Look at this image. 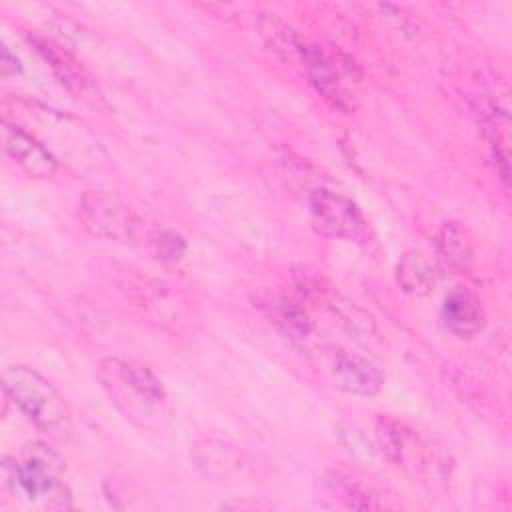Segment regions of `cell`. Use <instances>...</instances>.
I'll list each match as a JSON object with an SVG mask.
<instances>
[{
    "mask_svg": "<svg viewBox=\"0 0 512 512\" xmlns=\"http://www.w3.org/2000/svg\"><path fill=\"white\" fill-rule=\"evenodd\" d=\"M192 460L198 470L214 480H224L234 476L242 466V454L220 440L204 438L194 444Z\"/></svg>",
    "mask_w": 512,
    "mask_h": 512,
    "instance_id": "7c38bea8",
    "label": "cell"
},
{
    "mask_svg": "<svg viewBox=\"0 0 512 512\" xmlns=\"http://www.w3.org/2000/svg\"><path fill=\"white\" fill-rule=\"evenodd\" d=\"M20 494L40 498L48 508L66 510L72 506L70 492L62 484L64 458L46 442H30L20 454Z\"/></svg>",
    "mask_w": 512,
    "mask_h": 512,
    "instance_id": "277c9868",
    "label": "cell"
},
{
    "mask_svg": "<svg viewBox=\"0 0 512 512\" xmlns=\"http://www.w3.org/2000/svg\"><path fill=\"white\" fill-rule=\"evenodd\" d=\"M308 212L312 226L328 238L358 244L370 242L368 222L364 220L362 212L350 198L338 192H332L328 188H316L308 196Z\"/></svg>",
    "mask_w": 512,
    "mask_h": 512,
    "instance_id": "5b68a950",
    "label": "cell"
},
{
    "mask_svg": "<svg viewBox=\"0 0 512 512\" xmlns=\"http://www.w3.org/2000/svg\"><path fill=\"white\" fill-rule=\"evenodd\" d=\"M330 308L340 318V322L346 324V328L350 332H354L358 338L368 340L376 334V326H374L372 318L368 314H364L358 306H354V302H350L342 296H332Z\"/></svg>",
    "mask_w": 512,
    "mask_h": 512,
    "instance_id": "2e32d148",
    "label": "cell"
},
{
    "mask_svg": "<svg viewBox=\"0 0 512 512\" xmlns=\"http://www.w3.org/2000/svg\"><path fill=\"white\" fill-rule=\"evenodd\" d=\"M2 388L42 434L52 440H68L72 436L74 422L70 406L42 374L22 364L6 366Z\"/></svg>",
    "mask_w": 512,
    "mask_h": 512,
    "instance_id": "7a4b0ae2",
    "label": "cell"
},
{
    "mask_svg": "<svg viewBox=\"0 0 512 512\" xmlns=\"http://www.w3.org/2000/svg\"><path fill=\"white\" fill-rule=\"evenodd\" d=\"M432 244H434L436 256L446 268L454 272H466L472 266V260H474L472 236L468 228L462 226L460 222H454V220L442 222L432 238Z\"/></svg>",
    "mask_w": 512,
    "mask_h": 512,
    "instance_id": "30bf717a",
    "label": "cell"
},
{
    "mask_svg": "<svg viewBox=\"0 0 512 512\" xmlns=\"http://www.w3.org/2000/svg\"><path fill=\"white\" fill-rule=\"evenodd\" d=\"M4 152L30 178H50L58 170L56 156L30 132L4 120L2 124Z\"/></svg>",
    "mask_w": 512,
    "mask_h": 512,
    "instance_id": "ba28073f",
    "label": "cell"
},
{
    "mask_svg": "<svg viewBox=\"0 0 512 512\" xmlns=\"http://www.w3.org/2000/svg\"><path fill=\"white\" fill-rule=\"evenodd\" d=\"M78 218L88 234L118 244H134L142 232L136 210L110 190H86L78 202Z\"/></svg>",
    "mask_w": 512,
    "mask_h": 512,
    "instance_id": "3957f363",
    "label": "cell"
},
{
    "mask_svg": "<svg viewBox=\"0 0 512 512\" xmlns=\"http://www.w3.org/2000/svg\"><path fill=\"white\" fill-rule=\"evenodd\" d=\"M152 246H154V252L160 260L164 262H176L184 256L186 252V242L180 234L172 232V230H160L152 236Z\"/></svg>",
    "mask_w": 512,
    "mask_h": 512,
    "instance_id": "e0dca14e",
    "label": "cell"
},
{
    "mask_svg": "<svg viewBox=\"0 0 512 512\" xmlns=\"http://www.w3.org/2000/svg\"><path fill=\"white\" fill-rule=\"evenodd\" d=\"M326 484L334 498H338L342 504L354 510H380L388 508V504L382 500V494L372 488L370 484L344 474V472H330L326 476Z\"/></svg>",
    "mask_w": 512,
    "mask_h": 512,
    "instance_id": "5bb4252c",
    "label": "cell"
},
{
    "mask_svg": "<svg viewBox=\"0 0 512 512\" xmlns=\"http://www.w3.org/2000/svg\"><path fill=\"white\" fill-rule=\"evenodd\" d=\"M322 366L336 388L354 396H376L384 386L382 372L366 358L344 348L326 346L322 350Z\"/></svg>",
    "mask_w": 512,
    "mask_h": 512,
    "instance_id": "8992f818",
    "label": "cell"
},
{
    "mask_svg": "<svg viewBox=\"0 0 512 512\" xmlns=\"http://www.w3.org/2000/svg\"><path fill=\"white\" fill-rule=\"evenodd\" d=\"M256 306L264 310V314L280 326L290 338L294 340H306L312 332V322L304 310L302 304L296 300L276 294V292H264L256 298Z\"/></svg>",
    "mask_w": 512,
    "mask_h": 512,
    "instance_id": "8fae6325",
    "label": "cell"
},
{
    "mask_svg": "<svg viewBox=\"0 0 512 512\" xmlns=\"http://www.w3.org/2000/svg\"><path fill=\"white\" fill-rule=\"evenodd\" d=\"M96 380L110 402L138 426L162 424L170 412L168 396L156 374L124 358H102L96 364Z\"/></svg>",
    "mask_w": 512,
    "mask_h": 512,
    "instance_id": "6da1fadb",
    "label": "cell"
},
{
    "mask_svg": "<svg viewBox=\"0 0 512 512\" xmlns=\"http://www.w3.org/2000/svg\"><path fill=\"white\" fill-rule=\"evenodd\" d=\"M38 54L48 62L50 70L58 78V82L78 100H84L86 104L98 106L102 104V94L96 88V82L88 74V70L60 44H56L50 38L42 36H28Z\"/></svg>",
    "mask_w": 512,
    "mask_h": 512,
    "instance_id": "52a82bcc",
    "label": "cell"
},
{
    "mask_svg": "<svg viewBox=\"0 0 512 512\" xmlns=\"http://www.w3.org/2000/svg\"><path fill=\"white\" fill-rule=\"evenodd\" d=\"M376 440L380 450L384 452V456L394 462V464H402L408 452V444H410V434L404 428V424H400L394 418L388 416H380L376 420Z\"/></svg>",
    "mask_w": 512,
    "mask_h": 512,
    "instance_id": "9a60e30c",
    "label": "cell"
},
{
    "mask_svg": "<svg viewBox=\"0 0 512 512\" xmlns=\"http://www.w3.org/2000/svg\"><path fill=\"white\" fill-rule=\"evenodd\" d=\"M396 282L412 296H426L436 288L438 272L434 262L420 250H408L396 262Z\"/></svg>",
    "mask_w": 512,
    "mask_h": 512,
    "instance_id": "4fadbf2b",
    "label": "cell"
},
{
    "mask_svg": "<svg viewBox=\"0 0 512 512\" xmlns=\"http://www.w3.org/2000/svg\"><path fill=\"white\" fill-rule=\"evenodd\" d=\"M0 68H2V74L4 76H12V74H18L22 70V64L20 60L16 58V54H12L6 46H2V54H0Z\"/></svg>",
    "mask_w": 512,
    "mask_h": 512,
    "instance_id": "ac0fdd59",
    "label": "cell"
},
{
    "mask_svg": "<svg viewBox=\"0 0 512 512\" xmlns=\"http://www.w3.org/2000/svg\"><path fill=\"white\" fill-rule=\"evenodd\" d=\"M440 318L450 334L462 340H470L484 330L486 310L474 292L464 286H456L444 296Z\"/></svg>",
    "mask_w": 512,
    "mask_h": 512,
    "instance_id": "9c48e42d",
    "label": "cell"
}]
</instances>
